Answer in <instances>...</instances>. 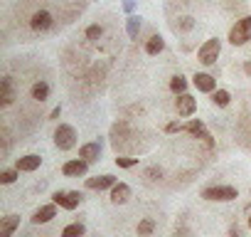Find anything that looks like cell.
<instances>
[{"label": "cell", "instance_id": "6da1fadb", "mask_svg": "<svg viewBox=\"0 0 251 237\" xmlns=\"http://www.w3.org/2000/svg\"><path fill=\"white\" fill-rule=\"evenodd\" d=\"M202 198L204 200H212V203H229V200H236L239 198V190L231 188V185H212V188H204L202 190Z\"/></svg>", "mask_w": 251, "mask_h": 237}, {"label": "cell", "instance_id": "7a4b0ae2", "mask_svg": "<svg viewBox=\"0 0 251 237\" xmlns=\"http://www.w3.org/2000/svg\"><path fill=\"white\" fill-rule=\"evenodd\" d=\"M54 146L59 151H72L76 146V129L69 124H59L54 131Z\"/></svg>", "mask_w": 251, "mask_h": 237}, {"label": "cell", "instance_id": "3957f363", "mask_svg": "<svg viewBox=\"0 0 251 237\" xmlns=\"http://www.w3.org/2000/svg\"><path fill=\"white\" fill-rule=\"evenodd\" d=\"M251 40V15H246V18H241V20H236V25L231 28V32H229V42L231 45H246Z\"/></svg>", "mask_w": 251, "mask_h": 237}, {"label": "cell", "instance_id": "277c9868", "mask_svg": "<svg viewBox=\"0 0 251 237\" xmlns=\"http://www.w3.org/2000/svg\"><path fill=\"white\" fill-rule=\"evenodd\" d=\"M219 52H222V42H219L217 37H212V40H207V42L200 47L197 59H200L202 64H214L217 57H219Z\"/></svg>", "mask_w": 251, "mask_h": 237}, {"label": "cell", "instance_id": "5b68a950", "mask_svg": "<svg viewBox=\"0 0 251 237\" xmlns=\"http://www.w3.org/2000/svg\"><path fill=\"white\" fill-rule=\"evenodd\" d=\"M84 200V195L79 193V190H57L54 193V203L57 205H62L64 210H74V207H79V203Z\"/></svg>", "mask_w": 251, "mask_h": 237}, {"label": "cell", "instance_id": "8992f818", "mask_svg": "<svg viewBox=\"0 0 251 237\" xmlns=\"http://www.w3.org/2000/svg\"><path fill=\"white\" fill-rule=\"evenodd\" d=\"M175 109H177V114L180 116H192L195 111H197V99L195 96H190V94H177V99H175Z\"/></svg>", "mask_w": 251, "mask_h": 237}, {"label": "cell", "instance_id": "52a82bcc", "mask_svg": "<svg viewBox=\"0 0 251 237\" xmlns=\"http://www.w3.org/2000/svg\"><path fill=\"white\" fill-rule=\"evenodd\" d=\"M52 13H47V10H37L32 18H30V28L35 30V32H47L50 28H52Z\"/></svg>", "mask_w": 251, "mask_h": 237}, {"label": "cell", "instance_id": "ba28073f", "mask_svg": "<svg viewBox=\"0 0 251 237\" xmlns=\"http://www.w3.org/2000/svg\"><path fill=\"white\" fill-rule=\"evenodd\" d=\"M86 171H89V161H84V158H74V161H67V163L62 166V173L69 176V178L86 176Z\"/></svg>", "mask_w": 251, "mask_h": 237}, {"label": "cell", "instance_id": "9c48e42d", "mask_svg": "<svg viewBox=\"0 0 251 237\" xmlns=\"http://www.w3.org/2000/svg\"><path fill=\"white\" fill-rule=\"evenodd\" d=\"M40 166H42V158H40L37 153H27V156H23V158L15 161V168H18L20 173H32V171H37Z\"/></svg>", "mask_w": 251, "mask_h": 237}, {"label": "cell", "instance_id": "30bf717a", "mask_svg": "<svg viewBox=\"0 0 251 237\" xmlns=\"http://www.w3.org/2000/svg\"><path fill=\"white\" fill-rule=\"evenodd\" d=\"M192 84H195L200 91H204V94H212V91L217 89V79H214L212 74H204V72H197V74L192 77Z\"/></svg>", "mask_w": 251, "mask_h": 237}, {"label": "cell", "instance_id": "8fae6325", "mask_svg": "<svg viewBox=\"0 0 251 237\" xmlns=\"http://www.w3.org/2000/svg\"><path fill=\"white\" fill-rule=\"evenodd\" d=\"M52 217H57V203H50V205L37 207L35 215H32V222H35V225H45V222H50Z\"/></svg>", "mask_w": 251, "mask_h": 237}, {"label": "cell", "instance_id": "7c38bea8", "mask_svg": "<svg viewBox=\"0 0 251 237\" xmlns=\"http://www.w3.org/2000/svg\"><path fill=\"white\" fill-rule=\"evenodd\" d=\"M116 185V178L113 176H94V178H86V188L89 190H106V188H113Z\"/></svg>", "mask_w": 251, "mask_h": 237}, {"label": "cell", "instance_id": "4fadbf2b", "mask_svg": "<svg viewBox=\"0 0 251 237\" xmlns=\"http://www.w3.org/2000/svg\"><path fill=\"white\" fill-rule=\"evenodd\" d=\"M128 198H131V185L128 183H116L111 188V203L123 205V203H128Z\"/></svg>", "mask_w": 251, "mask_h": 237}, {"label": "cell", "instance_id": "5bb4252c", "mask_svg": "<svg viewBox=\"0 0 251 237\" xmlns=\"http://www.w3.org/2000/svg\"><path fill=\"white\" fill-rule=\"evenodd\" d=\"M79 158H84V161H89V163L99 161V158H101V144H99V141L84 144V146L79 148Z\"/></svg>", "mask_w": 251, "mask_h": 237}, {"label": "cell", "instance_id": "9a60e30c", "mask_svg": "<svg viewBox=\"0 0 251 237\" xmlns=\"http://www.w3.org/2000/svg\"><path fill=\"white\" fill-rule=\"evenodd\" d=\"M13 101H15L13 79H10V77H3V79H0V104H3V106H10Z\"/></svg>", "mask_w": 251, "mask_h": 237}, {"label": "cell", "instance_id": "2e32d148", "mask_svg": "<svg viewBox=\"0 0 251 237\" xmlns=\"http://www.w3.org/2000/svg\"><path fill=\"white\" fill-rule=\"evenodd\" d=\"M20 227V217L18 215H5L0 222V237H13V232Z\"/></svg>", "mask_w": 251, "mask_h": 237}, {"label": "cell", "instance_id": "e0dca14e", "mask_svg": "<svg viewBox=\"0 0 251 237\" xmlns=\"http://www.w3.org/2000/svg\"><path fill=\"white\" fill-rule=\"evenodd\" d=\"M128 136H131V126H128V121H116V124L111 126V139H113L116 146H118V141L128 139Z\"/></svg>", "mask_w": 251, "mask_h": 237}, {"label": "cell", "instance_id": "ac0fdd59", "mask_svg": "<svg viewBox=\"0 0 251 237\" xmlns=\"http://www.w3.org/2000/svg\"><path fill=\"white\" fill-rule=\"evenodd\" d=\"M185 131H190L192 136H197V139H204L207 144H212V136L207 134V129H204V124L202 121H197V118H192L190 124H185Z\"/></svg>", "mask_w": 251, "mask_h": 237}, {"label": "cell", "instance_id": "d6986e66", "mask_svg": "<svg viewBox=\"0 0 251 237\" xmlns=\"http://www.w3.org/2000/svg\"><path fill=\"white\" fill-rule=\"evenodd\" d=\"M163 50H165V40H163L160 35H151V40L146 42V52L155 57V55H160Z\"/></svg>", "mask_w": 251, "mask_h": 237}, {"label": "cell", "instance_id": "ffe728a7", "mask_svg": "<svg viewBox=\"0 0 251 237\" xmlns=\"http://www.w3.org/2000/svg\"><path fill=\"white\" fill-rule=\"evenodd\" d=\"M47 96H50V84L47 82H37V84H32V99L35 101H47Z\"/></svg>", "mask_w": 251, "mask_h": 237}, {"label": "cell", "instance_id": "44dd1931", "mask_svg": "<svg viewBox=\"0 0 251 237\" xmlns=\"http://www.w3.org/2000/svg\"><path fill=\"white\" fill-rule=\"evenodd\" d=\"M84 235H86V227L81 222H72L62 230V237H84Z\"/></svg>", "mask_w": 251, "mask_h": 237}, {"label": "cell", "instance_id": "7402d4cb", "mask_svg": "<svg viewBox=\"0 0 251 237\" xmlns=\"http://www.w3.org/2000/svg\"><path fill=\"white\" fill-rule=\"evenodd\" d=\"M126 30H128V37L131 40H138V32H141V18L138 15H131L126 20Z\"/></svg>", "mask_w": 251, "mask_h": 237}, {"label": "cell", "instance_id": "603a6c76", "mask_svg": "<svg viewBox=\"0 0 251 237\" xmlns=\"http://www.w3.org/2000/svg\"><path fill=\"white\" fill-rule=\"evenodd\" d=\"M212 101H214V106H229L231 96H229L226 89H214L212 91Z\"/></svg>", "mask_w": 251, "mask_h": 237}, {"label": "cell", "instance_id": "cb8c5ba5", "mask_svg": "<svg viewBox=\"0 0 251 237\" xmlns=\"http://www.w3.org/2000/svg\"><path fill=\"white\" fill-rule=\"evenodd\" d=\"M153 230H155V220H153V217H143V220L138 222V235H141V237H151Z\"/></svg>", "mask_w": 251, "mask_h": 237}, {"label": "cell", "instance_id": "d4e9b609", "mask_svg": "<svg viewBox=\"0 0 251 237\" xmlns=\"http://www.w3.org/2000/svg\"><path fill=\"white\" fill-rule=\"evenodd\" d=\"M170 89H173L175 94H185V89H187V79H185L182 74H175V77L170 79Z\"/></svg>", "mask_w": 251, "mask_h": 237}, {"label": "cell", "instance_id": "484cf974", "mask_svg": "<svg viewBox=\"0 0 251 237\" xmlns=\"http://www.w3.org/2000/svg\"><path fill=\"white\" fill-rule=\"evenodd\" d=\"M101 35H103V28L101 25H89L86 28V40L96 42V40H101Z\"/></svg>", "mask_w": 251, "mask_h": 237}, {"label": "cell", "instance_id": "4316f807", "mask_svg": "<svg viewBox=\"0 0 251 237\" xmlns=\"http://www.w3.org/2000/svg\"><path fill=\"white\" fill-rule=\"evenodd\" d=\"M18 168L15 171H3V173H0V183H3V185H10V183H15L18 180Z\"/></svg>", "mask_w": 251, "mask_h": 237}, {"label": "cell", "instance_id": "83f0119b", "mask_svg": "<svg viewBox=\"0 0 251 237\" xmlns=\"http://www.w3.org/2000/svg\"><path fill=\"white\" fill-rule=\"evenodd\" d=\"M116 166H121V168H133V166H138V158L121 156V158H116Z\"/></svg>", "mask_w": 251, "mask_h": 237}, {"label": "cell", "instance_id": "f1b7e54d", "mask_svg": "<svg viewBox=\"0 0 251 237\" xmlns=\"http://www.w3.org/2000/svg\"><path fill=\"white\" fill-rule=\"evenodd\" d=\"M146 178H148V180H160V178H163V171H160L158 166H153V168L146 171Z\"/></svg>", "mask_w": 251, "mask_h": 237}, {"label": "cell", "instance_id": "f546056e", "mask_svg": "<svg viewBox=\"0 0 251 237\" xmlns=\"http://www.w3.org/2000/svg\"><path fill=\"white\" fill-rule=\"evenodd\" d=\"M182 129H185V126H182L180 121H170V124L165 126V131H168V134H180Z\"/></svg>", "mask_w": 251, "mask_h": 237}, {"label": "cell", "instance_id": "4dcf8cb0", "mask_svg": "<svg viewBox=\"0 0 251 237\" xmlns=\"http://www.w3.org/2000/svg\"><path fill=\"white\" fill-rule=\"evenodd\" d=\"M180 20H182V23H180V30H190V28L195 25V20H192V18H180Z\"/></svg>", "mask_w": 251, "mask_h": 237}, {"label": "cell", "instance_id": "1f68e13d", "mask_svg": "<svg viewBox=\"0 0 251 237\" xmlns=\"http://www.w3.org/2000/svg\"><path fill=\"white\" fill-rule=\"evenodd\" d=\"M229 237H244V232H241V227H236V225H234V227L229 230Z\"/></svg>", "mask_w": 251, "mask_h": 237}, {"label": "cell", "instance_id": "d6a6232c", "mask_svg": "<svg viewBox=\"0 0 251 237\" xmlns=\"http://www.w3.org/2000/svg\"><path fill=\"white\" fill-rule=\"evenodd\" d=\"M59 114H62V106H57V109H52V114H50V118L54 121V118H59Z\"/></svg>", "mask_w": 251, "mask_h": 237}, {"label": "cell", "instance_id": "836d02e7", "mask_svg": "<svg viewBox=\"0 0 251 237\" xmlns=\"http://www.w3.org/2000/svg\"><path fill=\"white\" fill-rule=\"evenodd\" d=\"M123 8L131 13V10H133V0H123Z\"/></svg>", "mask_w": 251, "mask_h": 237}, {"label": "cell", "instance_id": "e575fe53", "mask_svg": "<svg viewBox=\"0 0 251 237\" xmlns=\"http://www.w3.org/2000/svg\"><path fill=\"white\" fill-rule=\"evenodd\" d=\"M244 72H246V74H249V77H251V59H249V62H246V64H244Z\"/></svg>", "mask_w": 251, "mask_h": 237}, {"label": "cell", "instance_id": "d590c367", "mask_svg": "<svg viewBox=\"0 0 251 237\" xmlns=\"http://www.w3.org/2000/svg\"><path fill=\"white\" fill-rule=\"evenodd\" d=\"M175 237H195V235H190V232H175Z\"/></svg>", "mask_w": 251, "mask_h": 237}, {"label": "cell", "instance_id": "8d00e7d4", "mask_svg": "<svg viewBox=\"0 0 251 237\" xmlns=\"http://www.w3.org/2000/svg\"><path fill=\"white\" fill-rule=\"evenodd\" d=\"M249 230H251V215H249Z\"/></svg>", "mask_w": 251, "mask_h": 237}]
</instances>
